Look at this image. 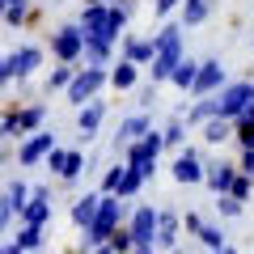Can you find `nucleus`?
<instances>
[{"instance_id":"nucleus-5","label":"nucleus","mask_w":254,"mask_h":254,"mask_svg":"<svg viewBox=\"0 0 254 254\" xmlns=\"http://www.w3.org/2000/svg\"><path fill=\"white\" fill-rule=\"evenodd\" d=\"M254 102V81H225L216 89V110L220 119H242Z\"/></svg>"},{"instance_id":"nucleus-37","label":"nucleus","mask_w":254,"mask_h":254,"mask_svg":"<svg viewBox=\"0 0 254 254\" xmlns=\"http://www.w3.org/2000/svg\"><path fill=\"white\" fill-rule=\"evenodd\" d=\"M110 246H115V254H131V250H136L131 229H115V233H110Z\"/></svg>"},{"instance_id":"nucleus-35","label":"nucleus","mask_w":254,"mask_h":254,"mask_svg":"<svg viewBox=\"0 0 254 254\" xmlns=\"http://www.w3.org/2000/svg\"><path fill=\"white\" fill-rule=\"evenodd\" d=\"M17 242L26 246V254H34L38 246H43V229H38V225H21V233H17Z\"/></svg>"},{"instance_id":"nucleus-1","label":"nucleus","mask_w":254,"mask_h":254,"mask_svg":"<svg viewBox=\"0 0 254 254\" xmlns=\"http://www.w3.org/2000/svg\"><path fill=\"white\" fill-rule=\"evenodd\" d=\"M131 216V208L123 203V195H102V208L98 216H93V225L85 229V250H93V246H106L110 233H115L123 220Z\"/></svg>"},{"instance_id":"nucleus-34","label":"nucleus","mask_w":254,"mask_h":254,"mask_svg":"<svg viewBox=\"0 0 254 254\" xmlns=\"http://www.w3.org/2000/svg\"><path fill=\"white\" fill-rule=\"evenodd\" d=\"M229 195H233V199H242V203H250V195H254V178H250V174H237L233 187H229Z\"/></svg>"},{"instance_id":"nucleus-4","label":"nucleus","mask_w":254,"mask_h":254,"mask_svg":"<svg viewBox=\"0 0 254 254\" xmlns=\"http://www.w3.org/2000/svg\"><path fill=\"white\" fill-rule=\"evenodd\" d=\"M161 148H165V136L148 127L140 140H131V144L123 148V161H127V165H136V170H144L148 178H153V174H157V153H161Z\"/></svg>"},{"instance_id":"nucleus-11","label":"nucleus","mask_w":254,"mask_h":254,"mask_svg":"<svg viewBox=\"0 0 254 254\" xmlns=\"http://www.w3.org/2000/svg\"><path fill=\"white\" fill-rule=\"evenodd\" d=\"M225 81H229L225 64H220V60H203L199 72H195V85H190V98H208V93H216Z\"/></svg>"},{"instance_id":"nucleus-36","label":"nucleus","mask_w":254,"mask_h":254,"mask_svg":"<svg viewBox=\"0 0 254 254\" xmlns=\"http://www.w3.org/2000/svg\"><path fill=\"white\" fill-rule=\"evenodd\" d=\"M242 208H246V203H242V199H233L229 190H225V195H216V212H220V216L233 220V216H242Z\"/></svg>"},{"instance_id":"nucleus-18","label":"nucleus","mask_w":254,"mask_h":254,"mask_svg":"<svg viewBox=\"0 0 254 254\" xmlns=\"http://www.w3.org/2000/svg\"><path fill=\"white\" fill-rule=\"evenodd\" d=\"M102 119H106V102H85L81 106V115H76V131L85 136V144H89L93 136H98V127H102Z\"/></svg>"},{"instance_id":"nucleus-41","label":"nucleus","mask_w":254,"mask_h":254,"mask_svg":"<svg viewBox=\"0 0 254 254\" xmlns=\"http://www.w3.org/2000/svg\"><path fill=\"white\" fill-rule=\"evenodd\" d=\"M13 131H17V119H13V110H4V119H0V140H9Z\"/></svg>"},{"instance_id":"nucleus-25","label":"nucleus","mask_w":254,"mask_h":254,"mask_svg":"<svg viewBox=\"0 0 254 254\" xmlns=\"http://www.w3.org/2000/svg\"><path fill=\"white\" fill-rule=\"evenodd\" d=\"M195 72H199V64L190 60V55H182V64L170 72V85H174V89H182V93H190V85H195Z\"/></svg>"},{"instance_id":"nucleus-14","label":"nucleus","mask_w":254,"mask_h":254,"mask_svg":"<svg viewBox=\"0 0 254 254\" xmlns=\"http://www.w3.org/2000/svg\"><path fill=\"white\" fill-rule=\"evenodd\" d=\"M9 64H13V76L17 81H30V76L43 68V47H34V43H21L17 51L9 55Z\"/></svg>"},{"instance_id":"nucleus-30","label":"nucleus","mask_w":254,"mask_h":254,"mask_svg":"<svg viewBox=\"0 0 254 254\" xmlns=\"http://www.w3.org/2000/svg\"><path fill=\"white\" fill-rule=\"evenodd\" d=\"M208 13H212V0H187V9H182V26H199Z\"/></svg>"},{"instance_id":"nucleus-42","label":"nucleus","mask_w":254,"mask_h":254,"mask_svg":"<svg viewBox=\"0 0 254 254\" xmlns=\"http://www.w3.org/2000/svg\"><path fill=\"white\" fill-rule=\"evenodd\" d=\"M237 170L254 178V148H242V161H237Z\"/></svg>"},{"instance_id":"nucleus-48","label":"nucleus","mask_w":254,"mask_h":254,"mask_svg":"<svg viewBox=\"0 0 254 254\" xmlns=\"http://www.w3.org/2000/svg\"><path fill=\"white\" fill-rule=\"evenodd\" d=\"M212 254H237V250H233V246H220V250H212Z\"/></svg>"},{"instance_id":"nucleus-29","label":"nucleus","mask_w":254,"mask_h":254,"mask_svg":"<svg viewBox=\"0 0 254 254\" xmlns=\"http://www.w3.org/2000/svg\"><path fill=\"white\" fill-rule=\"evenodd\" d=\"M233 123H237V144H242V148H254V102H250V110H246V115L242 119H233Z\"/></svg>"},{"instance_id":"nucleus-12","label":"nucleus","mask_w":254,"mask_h":254,"mask_svg":"<svg viewBox=\"0 0 254 254\" xmlns=\"http://www.w3.org/2000/svg\"><path fill=\"white\" fill-rule=\"evenodd\" d=\"M148 127H153V123H148V115H144V110H136V115H127L123 123L115 127V140H110V148H115V157H123V148L131 144V140H140V136L148 131Z\"/></svg>"},{"instance_id":"nucleus-46","label":"nucleus","mask_w":254,"mask_h":254,"mask_svg":"<svg viewBox=\"0 0 254 254\" xmlns=\"http://www.w3.org/2000/svg\"><path fill=\"white\" fill-rule=\"evenodd\" d=\"M89 254H115V246H110V242H106V246H93Z\"/></svg>"},{"instance_id":"nucleus-45","label":"nucleus","mask_w":254,"mask_h":254,"mask_svg":"<svg viewBox=\"0 0 254 254\" xmlns=\"http://www.w3.org/2000/svg\"><path fill=\"white\" fill-rule=\"evenodd\" d=\"M0 254H26V246H21L17 237H13V242H4V246H0Z\"/></svg>"},{"instance_id":"nucleus-49","label":"nucleus","mask_w":254,"mask_h":254,"mask_svg":"<svg viewBox=\"0 0 254 254\" xmlns=\"http://www.w3.org/2000/svg\"><path fill=\"white\" fill-rule=\"evenodd\" d=\"M4 9H9V0H0V17H4Z\"/></svg>"},{"instance_id":"nucleus-33","label":"nucleus","mask_w":254,"mask_h":254,"mask_svg":"<svg viewBox=\"0 0 254 254\" xmlns=\"http://www.w3.org/2000/svg\"><path fill=\"white\" fill-rule=\"evenodd\" d=\"M123 170H127V161L119 157V161L110 165L106 174H102V195H115V187H119V178H123Z\"/></svg>"},{"instance_id":"nucleus-31","label":"nucleus","mask_w":254,"mask_h":254,"mask_svg":"<svg viewBox=\"0 0 254 254\" xmlns=\"http://www.w3.org/2000/svg\"><path fill=\"white\" fill-rule=\"evenodd\" d=\"M72 76H76V64H60L51 76H47V93H55V89H68L72 85Z\"/></svg>"},{"instance_id":"nucleus-16","label":"nucleus","mask_w":254,"mask_h":254,"mask_svg":"<svg viewBox=\"0 0 254 254\" xmlns=\"http://www.w3.org/2000/svg\"><path fill=\"white\" fill-rule=\"evenodd\" d=\"M13 119H17V136H30V131H38L47 119V106L43 102H30V106H21V102H9Z\"/></svg>"},{"instance_id":"nucleus-13","label":"nucleus","mask_w":254,"mask_h":254,"mask_svg":"<svg viewBox=\"0 0 254 254\" xmlns=\"http://www.w3.org/2000/svg\"><path fill=\"white\" fill-rule=\"evenodd\" d=\"M51 148H55V131H30V136L21 140V148H17V161L21 165H38V161H47Z\"/></svg>"},{"instance_id":"nucleus-44","label":"nucleus","mask_w":254,"mask_h":254,"mask_svg":"<svg viewBox=\"0 0 254 254\" xmlns=\"http://www.w3.org/2000/svg\"><path fill=\"white\" fill-rule=\"evenodd\" d=\"M9 81H17V76H13V64H9V55H4V60H0V89Z\"/></svg>"},{"instance_id":"nucleus-38","label":"nucleus","mask_w":254,"mask_h":254,"mask_svg":"<svg viewBox=\"0 0 254 254\" xmlns=\"http://www.w3.org/2000/svg\"><path fill=\"white\" fill-rule=\"evenodd\" d=\"M13 216H17V208H13V203H9V195H4V199H0V237L9 233V225H13Z\"/></svg>"},{"instance_id":"nucleus-20","label":"nucleus","mask_w":254,"mask_h":254,"mask_svg":"<svg viewBox=\"0 0 254 254\" xmlns=\"http://www.w3.org/2000/svg\"><path fill=\"white\" fill-rule=\"evenodd\" d=\"M178 229H182L178 212H161V220H157V246H161V250H174V246H178Z\"/></svg>"},{"instance_id":"nucleus-22","label":"nucleus","mask_w":254,"mask_h":254,"mask_svg":"<svg viewBox=\"0 0 254 254\" xmlns=\"http://www.w3.org/2000/svg\"><path fill=\"white\" fill-rule=\"evenodd\" d=\"M98 208H102L98 195H81V199L72 203V225H76V229H89L93 216H98Z\"/></svg>"},{"instance_id":"nucleus-32","label":"nucleus","mask_w":254,"mask_h":254,"mask_svg":"<svg viewBox=\"0 0 254 254\" xmlns=\"http://www.w3.org/2000/svg\"><path fill=\"white\" fill-rule=\"evenodd\" d=\"M199 242L208 246V250H220V246H229V237H225V229H220V225H203L199 229Z\"/></svg>"},{"instance_id":"nucleus-39","label":"nucleus","mask_w":254,"mask_h":254,"mask_svg":"<svg viewBox=\"0 0 254 254\" xmlns=\"http://www.w3.org/2000/svg\"><path fill=\"white\" fill-rule=\"evenodd\" d=\"M182 229L199 237V229H203V216H199V212H187V216H182Z\"/></svg>"},{"instance_id":"nucleus-9","label":"nucleus","mask_w":254,"mask_h":254,"mask_svg":"<svg viewBox=\"0 0 254 254\" xmlns=\"http://www.w3.org/2000/svg\"><path fill=\"white\" fill-rule=\"evenodd\" d=\"M157 220H161V212H157L153 203H136V208H131V220H127L131 242L136 246H157Z\"/></svg>"},{"instance_id":"nucleus-6","label":"nucleus","mask_w":254,"mask_h":254,"mask_svg":"<svg viewBox=\"0 0 254 254\" xmlns=\"http://www.w3.org/2000/svg\"><path fill=\"white\" fill-rule=\"evenodd\" d=\"M85 165H89V161H85L81 148H60V144H55L51 153H47V170H51L64 187H76V178H81Z\"/></svg>"},{"instance_id":"nucleus-50","label":"nucleus","mask_w":254,"mask_h":254,"mask_svg":"<svg viewBox=\"0 0 254 254\" xmlns=\"http://www.w3.org/2000/svg\"><path fill=\"white\" fill-rule=\"evenodd\" d=\"M0 165H4V148H0Z\"/></svg>"},{"instance_id":"nucleus-23","label":"nucleus","mask_w":254,"mask_h":254,"mask_svg":"<svg viewBox=\"0 0 254 254\" xmlns=\"http://www.w3.org/2000/svg\"><path fill=\"white\" fill-rule=\"evenodd\" d=\"M81 64H89V68H110V43H102V38H85Z\"/></svg>"},{"instance_id":"nucleus-27","label":"nucleus","mask_w":254,"mask_h":254,"mask_svg":"<svg viewBox=\"0 0 254 254\" xmlns=\"http://www.w3.org/2000/svg\"><path fill=\"white\" fill-rule=\"evenodd\" d=\"M187 115H178V110H174V119H170V123H165V131H161V136H165V148H182V140H187Z\"/></svg>"},{"instance_id":"nucleus-43","label":"nucleus","mask_w":254,"mask_h":254,"mask_svg":"<svg viewBox=\"0 0 254 254\" xmlns=\"http://www.w3.org/2000/svg\"><path fill=\"white\" fill-rule=\"evenodd\" d=\"M174 9H178V0H153V13H157V17H170Z\"/></svg>"},{"instance_id":"nucleus-24","label":"nucleus","mask_w":254,"mask_h":254,"mask_svg":"<svg viewBox=\"0 0 254 254\" xmlns=\"http://www.w3.org/2000/svg\"><path fill=\"white\" fill-rule=\"evenodd\" d=\"M140 64H131V60H123V64H115L110 68V85H115L119 93H127V89H136V81H140V72H136Z\"/></svg>"},{"instance_id":"nucleus-17","label":"nucleus","mask_w":254,"mask_h":254,"mask_svg":"<svg viewBox=\"0 0 254 254\" xmlns=\"http://www.w3.org/2000/svg\"><path fill=\"white\" fill-rule=\"evenodd\" d=\"M237 165H229V161H208V170H203V187L212 190V195H225L229 187H233V178H237Z\"/></svg>"},{"instance_id":"nucleus-21","label":"nucleus","mask_w":254,"mask_h":254,"mask_svg":"<svg viewBox=\"0 0 254 254\" xmlns=\"http://www.w3.org/2000/svg\"><path fill=\"white\" fill-rule=\"evenodd\" d=\"M153 55H157V34L153 38H127L123 43V60H131V64H153Z\"/></svg>"},{"instance_id":"nucleus-2","label":"nucleus","mask_w":254,"mask_h":254,"mask_svg":"<svg viewBox=\"0 0 254 254\" xmlns=\"http://www.w3.org/2000/svg\"><path fill=\"white\" fill-rule=\"evenodd\" d=\"M123 21H127V4H123V9H102V4H89V9L81 13L85 38H102V43H115L119 30H123Z\"/></svg>"},{"instance_id":"nucleus-47","label":"nucleus","mask_w":254,"mask_h":254,"mask_svg":"<svg viewBox=\"0 0 254 254\" xmlns=\"http://www.w3.org/2000/svg\"><path fill=\"white\" fill-rule=\"evenodd\" d=\"M131 254H153V246H136V250H131Z\"/></svg>"},{"instance_id":"nucleus-10","label":"nucleus","mask_w":254,"mask_h":254,"mask_svg":"<svg viewBox=\"0 0 254 254\" xmlns=\"http://www.w3.org/2000/svg\"><path fill=\"white\" fill-rule=\"evenodd\" d=\"M203 170H208V161L199 157V148H182L178 157H174L170 174L178 187H195V182H203Z\"/></svg>"},{"instance_id":"nucleus-28","label":"nucleus","mask_w":254,"mask_h":254,"mask_svg":"<svg viewBox=\"0 0 254 254\" xmlns=\"http://www.w3.org/2000/svg\"><path fill=\"white\" fill-rule=\"evenodd\" d=\"M4 195H9V203L17 208V216H21V212H26V203H30V195H34V187H30V182H21V178H13L9 187H4Z\"/></svg>"},{"instance_id":"nucleus-15","label":"nucleus","mask_w":254,"mask_h":254,"mask_svg":"<svg viewBox=\"0 0 254 254\" xmlns=\"http://www.w3.org/2000/svg\"><path fill=\"white\" fill-rule=\"evenodd\" d=\"M47 220H51V187H34V195H30L26 212H21V225L47 229Z\"/></svg>"},{"instance_id":"nucleus-7","label":"nucleus","mask_w":254,"mask_h":254,"mask_svg":"<svg viewBox=\"0 0 254 254\" xmlns=\"http://www.w3.org/2000/svg\"><path fill=\"white\" fill-rule=\"evenodd\" d=\"M102 85H110V72L106 68H76V76H72V85H68V102L72 106H85V102H93L98 98V89Z\"/></svg>"},{"instance_id":"nucleus-3","label":"nucleus","mask_w":254,"mask_h":254,"mask_svg":"<svg viewBox=\"0 0 254 254\" xmlns=\"http://www.w3.org/2000/svg\"><path fill=\"white\" fill-rule=\"evenodd\" d=\"M182 64V30L178 26H165L157 34V55H153V81H170V72Z\"/></svg>"},{"instance_id":"nucleus-8","label":"nucleus","mask_w":254,"mask_h":254,"mask_svg":"<svg viewBox=\"0 0 254 254\" xmlns=\"http://www.w3.org/2000/svg\"><path fill=\"white\" fill-rule=\"evenodd\" d=\"M81 51H85V30L81 26H60L51 34V55L60 64H81Z\"/></svg>"},{"instance_id":"nucleus-19","label":"nucleus","mask_w":254,"mask_h":254,"mask_svg":"<svg viewBox=\"0 0 254 254\" xmlns=\"http://www.w3.org/2000/svg\"><path fill=\"white\" fill-rule=\"evenodd\" d=\"M237 136V123H233V119H208V123H203V140H208V144L212 148H220V144H225V140H233Z\"/></svg>"},{"instance_id":"nucleus-26","label":"nucleus","mask_w":254,"mask_h":254,"mask_svg":"<svg viewBox=\"0 0 254 254\" xmlns=\"http://www.w3.org/2000/svg\"><path fill=\"white\" fill-rule=\"evenodd\" d=\"M148 182V174L144 170H136V165H127L123 170V178H119V187H115V195H123V199H131V195H140V187Z\"/></svg>"},{"instance_id":"nucleus-40","label":"nucleus","mask_w":254,"mask_h":254,"mask_svg":"<svg viewBox=\"0 0 254 254\" xmlns=\"http://www.w3.org/2000/svg\"><path fill=\"white\" fill-rule=\"evenodd\" d=\"M153 102H157V81L153 85H140V110H148Z\"/></svg>"}]
</instances>
